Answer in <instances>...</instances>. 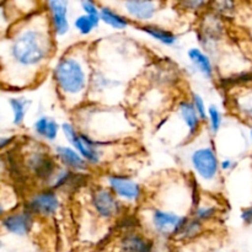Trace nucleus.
Masks as SVG:
<instances>
[{
  "instance_id": "1",
  "label": "nucleus",
  "mask_w": 252,
  "mask_h": 252,
  "mask_svg": "<svg viewBox=\"0 0 252 252\" xmlns=\"http://www.w3.org/2000/svg\"><path fill=\"white\" fill-rule=\"evenodd\" d=\"M49 47L46 32L38 29H27L12 39L10 54L19 65L34 66L48 57Z\"/></svg>"
},
{
  "instance_id": "2",
  "label": "nucleus",
  "mask_w": 252,
  "mask_h": 252,
  "mask_svg": "<svg viewBox=\"0 0 252 252\" xmlns=\"http://www.w3.org/2000/svg\"><path fill=\"white\" fill-rule=\"evenodd\" d=\"M54 80L62 93L68 96L80 95L88 85L83 64L74 57H63L54 68Z\"/></svg>"
},
{
  "instance_id": "3",
  "label": "nucleus",
  "mask_w": 252,
  "mask_h": 252,
  "mask_svg": "<svg viewBox=\"0 0 252 252\" xmlns=\"http://www.w3.org/2000/svg\"><path fill=\"white\" fill-rule=\"evenodd\" d=\"M62 130H63L66 140L75 148L76 152L88 161V164L96 165L100 162L101 152L97 148V142H94L83 133H78L73 125L68 122L62 125Z\"/></svg>"
},
{
  "instance_id": "4",
  "label": "nucleus",
  "mask_w": 252,
  "mask_h": 252,
  "mask_svg": "<svg viewBox=\"0 0 252 252\" xmlns=\"http://www.w3.org/2000/svg\"><path fill=\"white\" fill-rule=\"evenodd\" d=\"M191 162L197 174L206 181L216 179L219 170L218 158L212 148H201L194 150L191 157Z\"/></svg>"
},
{
  "instance_id": "5",
  "label": "nucleus",
  "mask_w": 252,
  "mask_h": 252,
  "mask_svg": "<svg viewBox=\"0 0 252 252\" xmlns=\"http://www.w3.org/2000/svg\"><path fill=\"white\" fill-rule=\"evenodd\" d=\"M187 217H181L176 213L166 211H157L153 213L152 220L155 230L162 235L177 236L187 220Z\"/></svg>"
},
{
  "instance_id": "6",
  "label": "nucleus",
  "mask_w": 252,
  "mask_h": 252,
  "mask_svg": "<svg viewBox=\"0 0 252 252\" xmlns=\"http://www.w3.org/2000/svg\"><path fill=\"white\" fill-rule=\"evenodd\" d=\"M59 208V199L53 189H44L33 194L29 199L26 204V208L32 214H38V216L49 217L53 216Z\"/></svg>"
},
{
  "instance_id": "7",
  "label": "nucleus",
  "mask_w": 252,
  "mask_h": 252,
  "mask_svg": "<svg viewBox=\"0 0 252 252\" xmlns=\"http://www.w3.org/2000/svg\"><path fill=\"white\" fill-rule=\"evenodd\" d=\"M27 167L37 179L43 181H49L56 177V162L47 153L33 152L30 154L27 158Z\"/></svg>"
},
{
  "instance_id": "8",
  "label": "nucleus",
  "mask_w": 252,
  "mask_h": 252,
  "mask_svg": "<svg viewBox=\"0 0 252 252\" xmlns=\"http://www.w3.org/2000/svg\"><path fill=\"white\" fill-rule=\"evenodd\" d=\"M107 184L115 196L126 199L128 202L139 201L142 196V189L138 184L127 176L121 175H110L107 176Z\"/></svg>"
},
{
  "instance_id": "9",
  "label": "nucleus",
  "mask_w": 252,
  "mask_h": 252,
  "mask_svg": "<svg viewBox=\"0 0 252 252\" xmlns=\"http://www.w3.org/2000/svg\"><path fill=\"white\" fill-rule=\"evenodd\" d=\"M33 225V214L27 209L7 214L2 218V228L10 234L25 236L31 231Z\"/></svg>"
},
{
  "instance_id": "10",
  "label": "nucleus",
  "mask_w": 252,
  "mask_h": 252,
  "mask_svg": "<svg viewBox=\"0 0 252 252\" xmlns=\"http://www.w3.org/2000/svg\"><path fill=\"white\" fill-rule=\"evenodd\" d=\"M93 206L103 218H112L120 213L121 206L111 189H98L93 194Z\"/></svg>"
},
{
  "instance_id": "11",
  "label": "nucleus",
  "mask_w": 252,
  "mask_h": 252,
  "mask_svg": "<svg viewBox=\"0 0 252 252\" xmlns=\"http://www.w3.org/2000/svg\"><path fill=\"white\" fill-rule=\"evenodd\" d=\"M51 12L52 29L57 36H64L69 31L68 21V1L64 0H52L47 2Z\"/></svg>"
},
{
  "instance_id": "12",
  "label": "nucleus",
  "mask_w": 252,
  "mask_h": 252,
  "mask_svg": "<svg viewBox=\"0 0 252 252\" xmlns=\"http://www.w3.org/2000/svg\"><path fill=\"white\" fill-rule=\"evenodd\" d=\"M56 153L59 160L71 171L81 172L88 169V161L73 148L61 145V147L56 148Z\"/></svg>"
},
{
  "instance_id": "13",
  "label": "nucleus",
  "mask_w": 252,
  "mask_h": 252,
  "mask_svg": "<svg viewBox=\"0 0 252 252\" xmlns=\"http://www.w3.org/2000/svg\"><path fill=\"white\" fill-rule=\"evenodd\" d=\"M125 7L130 16L134 17L135 20H139V21L150 20L157 11V4L154 1L133 0V1L125 2Z\"/></svg>"
},
{
  "instance_id": "14",
  "label": "nucleus",
  "mask_w": 252,
  "mask_h": 252,
  "mask_svg": "<svg viewBox=\"0 0 252 252\" xmlns=\"http://www.w3.org/2000/svg\"><path fill=\"white\" fill-rule=\"evenodd\" d=\"M179 110L185 125H186L187 128H189V135L196 134L197 130H198L199 127H201L202 120L198 116V113H197L193 103L187 102V101H182L179 106Z\"/></svg>"
},
{
  "instance_id": "15",
  "label": "nucleus",
  "mask_w": 252,
  "mask_h": 252,
  "mask_svg": "<svg viewBox=\"0 0 252 252\" xmlns=\"http://www.w3.org/2000/svg\"><path fill=\"white\" fill-rule=\"evenodd\" d=\"M154 245L143 236L137 234H128L121 244L122 252H153Z\"/></svg>"
},
{
  "instance_id": "16",
  "label": "nucleus",
  "mask_w": 252,
  "mask_h": 252,
  "mask_svg": "<svg viewBox=\"0 0 252 252\" xmlns=\"http://www.w3.org/2000/svg\"><path fill=\"white\" fill-rule=\"evenodd\" d=\"M189 58L192 62L194 66L201 71L206 78H213V65L209 59V57L206 53L201 51L199 48H191L189 51Z\"/></svg>"
},
{
  "instance_id": "17",
  "label": "nucleus",
  "mask_w": 252,
  "mask_h": 252,
  "mask_svg": "<svg viewBox=\"0 0 252 252\" xmlns=\"http://www.w3.org/2000/svg\"><path fill=\"white\" fill-rule=\"evenodd\" d=\"M138 29L140 31L145 32L147 34H149L150 37H153L157 41H159L160 43L165 44V46H174L177 42L176 36L172 32L162 29V27L153 26V25H144V26H139Z\"/></svg>"
},
{
  "instance_id": "18",
  "label": "nucleus",
  "mask_w": 252,
  "mask_h": 252,
  "mask_svg": "<svg viewBox=\"0 0 252 252\" xmlns=\"http://www.w3.org/2000/svg\"><path fill=\"white\" fill-rule=\"evenodd\" d=\"M80 180H83L80 172H74L71 170H63L56 175L52 182V189H59L64 187H75Z\"/></svg>"
},
{
  "instance_id": "19",
  "label": "nucleus",
  "mask_w": 252,
  "mask_h": 252,
  "mask_svg": "<svg viewBox=\"0 0 252 252\" xmlns=\"http://www.w3.org/2000/svg\"><path fill=\"white\" fill-rule=\"evenodd\" d=\"M100 15L101 21L105 22L106 25H108V26L113 27L116 30H125L129 25V21L125 16H122L118 12L113 11L110 7H100Z\"/></svg>"
},
{
  "instance_id": "20",
  "label": "nucleus",
  "mask_w": 252,
  "mask_h": 252,
  "mask_svg": "<svg viewBox=\"0 0 252 252\" xmlns=\"http://www.w3.org/2000/svg\"><path fill=\"white\" fill-rule=\"evenodd\" d=\"M100 22L101 16H90V15L84 14L76 17L74 21V26L81 34L86 36V34H90L93 30L100 25Z\"/></svg>"
},
{
  "instance_id": "21",
  "label": "nucleus",
  "mask_w": 252,
  "mask_h": 252,
  "mask_svg": "<svg viewBox=\"0 0 252 252\" xmlns=\"http://www.w3.org/2000/svg\"><path fill=\"white\" fill-rule=\"evenodd\" d=\"M10 107H11L12 115H14V125L21 126L25 120V115H26V107L29 105V101L25 100L22 97H12L9 100Z\"/></svg>"
},
{
  "instance_id": "22",
  "label": "nucleus",
  "mask_w": 252,
  "mask_h": 252,
  "mask_svg": "<svg viewBox=\"0 0 252 252\" xmlns=\"http://www.w3.org/2000/svg\"><path fill=\"white\" fill-rule=\"evenodd\" d=\"M202 231V223L198 221L197 219L191 218L187 219L185 225L182 226L181 231L179 233V235L176 238L182 239V240H189V239L196 238L197 235H199V233Z\"/></svg>"
},
{
  "instance_id": "23",
  "label": "nucleus",
  "mask_w": 252,
  "mask_h": 252,
  "mask_svg": "<svg viewBox=\"0 0 252 252\" xmlns=\"http://www.w3.org/2000/svg\"><path fill=\"white\" fill-rule=\"evenodd\" d=\"M217 214V208L216 207L211 206H202V207H196L193 213V218L197 219L198 221H208L211 219H213Z\"/></svg>"
},
{
  "instance_id": "24",
  "label": "nucleus",
  "mask_w": 252,
  "mask_h": 252,
  "mask_svg": "<svg viewBox=\"0 0 252 252\" xmlns=\"http://www.w3.org/2000/svg\"><path fill=\"white\" fill-rule=\"evenodd\" d=\"M208 118L211 123V129L213 133H218L219 128L221 126V113L218 110V107L214 105H211L208 107Z\"/></svg>"
},
{
  "instance_id": "25",
  "label": "nucleus",
  "mask_w": 252,
  "mask_h": 252,
  "mask_svg": "<svg viewBox=\"0 0 252 252\" xmlns=\"http://www.w3.org/2000/svg\"><path fill=\"white\" fill-rule=\"evenodd\" d=\"M192 103H193L194 108H196L197 113H198V116L201 117V120L206 121L207 107H206V103H204V100L202 98V96L198 95V94H193V95H192Z\"/></svg>"
},
{
  "instance_id": "26",
  "label": "nucleus",
  "mask_w": 252,
  "mask_h": 252,
  "mask_svg": "<svg viewBox=\"0 0 252 252\" xmlns=\"http://www.w3.org/2000/svg\"><path fill=\"white\" fill-rule=\"evenodd\" d=\"M48 123H49V118L48 117H41L34 122L33 126V130L38 137L46 138V133H47V128H48Z\"/></svg>"
},
{
  "instance_id": "27",
  "label": "nucleus",
  "mask_w": 252,
  "mask_h": 252,
  "mask_svg": "<svg viewBox=\"0 0 252 252\" xmlns=\"http://www.w3.org/2000/svg\"><path fill=\"white\" fill-rule=\"evenodd\" d=\"M80 5L86 15H90V16H101L100 9H98L95 2L86 0V1H81Z\"/></svg>"
},
{
  "instance_id": "28",
  "label": "nucleus",
  "mask_w": 252,
  "mask_h": 252,
  "mask_svg": "<svg viewBox=\"0 0 252 252\" xmlns=\"http://www.w3.org/2000/svg\"><path fill=\"white\" fill-rule=\"evenodd\" d=\"M58 132H59V125L54 120L49 118L48 128H47V133H46V139L53 142V140H56L57 135H58Z\"/></svg>"
},
{
  "instance_id": "29",
  "label": "nucleus",
  "mask_w": 252,
  "mask_h": 252,
  "mask_svg": "<svg viewBox=\"0 0 252 252\" xmlns=\"http://www.w3.org/2000/svg\"><path fill=\"white\" fill-rule=\"evenodd\" d=\"M213 5L216 6V11L218 14H228L229 11H233L234 9V2L231 1H218V2H213Z\"/></svg>"
},
{
  "instance_id": "30",
  "label": "nucleus",
  "mask_w": 252,
  "mask_h": 252,
  "mask_svg": "<svg viewBox=\"0 0 252 252\" xmlns=\"http://www.w3.org/2000/svg\"><path fill=\"white\" fill-rule=\"evenodd\" d=\"M182 5H184L185 7H187V9H191V10H199L201 7L206 6L207 4L206 1H199V0H193V1H184L182 2Z\"/></svg>"
},
{
  "instance_id": "31",
  "label": "nucleus",
  "mask_w": 252,
  "mask_h": 252,
  "mask_svg": "<svg viewBox=\"0 0 252 252\" xmlns=\"http://www.w3.org/2000/svg\"><path fill=\"white\" fill-rule=\"evenodd\" d=\"M241 219L244 220V223L252 225V206L249 207L248 209H245V211L241 213Z\"/></svg>"
},
{
  "instance_id": "32",
  "label": "nucleus",
  "mask_w": 252,
  "mask_h": 252,
  "mask_svg": "<svg viewBox=\"0 0 252 252\" xmlns=\"http://www.w3.org/2000/svg\"><path fill=\"white\" fill-rule=\"evenodd\" d=\"M234 166V161L230 159H225L220 162V167L223 170H230Z\"/></svg>"
},
{
  "instance_id": "33",
  "label": "nucleus",
  "mask_w": 252,
  "mask_h": 252,
  "mask_svg": "<svg viewBox=\"0 0 252 252\" xmlns=\"http://www.w3.org/2000/svg\"><path fill=\"white\" fill-rule=\"evenodd\" d=\"M244 111H245L246 116H248L250 120H252V103H251V105L245 106V107H244Z\"/></svg>"
},
{
  "instance_id": "34",
  "label": "nucleus",
  "mask_w": 252,
  "mask_h": 252,
  "mask_svg": "<svg viewBox=\"0 0 252 252\" xmlns=\"http://www.w3.org/2000/svg\"><path fill=\"white\" fill-rule=\"evenodd\" d=\"M153 252H167V251H166V249H164V248L155 249V246H154V249H153Z\"/></svg>"
},
{
  "instance_id": "35",
  "label": "nucleus",
  "mask_w": 252,
  "mask_h": 252,
  "mask_svg": "<svg viewBox=\"0 0 252 252\" xmlns=\"http://www.w3.org/2000/svg\"><path fill=\"white\" fill-rule=\"evenodd\" d=\"M251 138H252V129H251Z\"/></svg>"
}]
</instances>
